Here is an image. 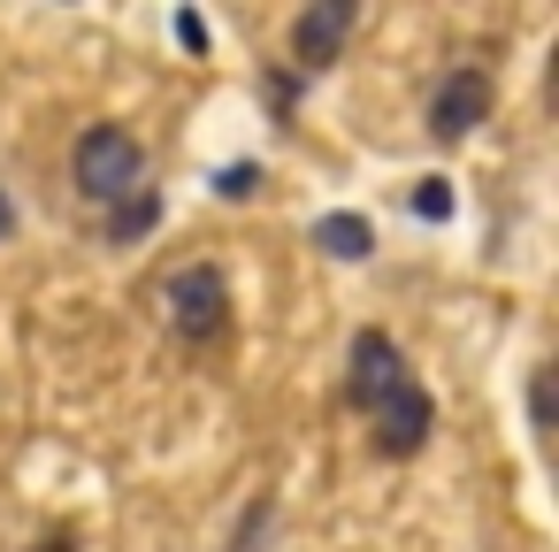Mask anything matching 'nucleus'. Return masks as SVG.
<instances>
[{
	"mask_svg": "<svg viewBox=\"0 0 559 552\" xmlns=\"http://www.w3.org/2000/svg\"><path fill=\"white\" fill-rule=\"evenodd\" d=\"M154 215H162V208H154V192H139V200H123V208H116V223H108V238H116V246H131V238H139V231L154 223Z\"/></svg>",
	"mask_w": 559,
	"mask_h": 552,
	"instance_id": "nucleus-7",
	"label": "nucleus"
},
{
	"mask_svg": "<svg viewBox=\"0 0 559 552\" xmlns=\"http://www.w3.org/2000/svg\"><path fill=\"white\" fill-rule=\"evenodd\" d=\"M177 39H185V47L200 55V47H207V24H200V16H177Z\"/></svg>",
	"mask_w": 559,
	"mask_h": 552,
	"instance_id": "nucleus-10",
	"label": "nucleus"
},
{
	"mask_svg": "<svg viewBox=\"0 0 559 552\" xmlns=\"http://www.w3.org/2000/svg\"><path fill=\"white\" fill-rule=\"evenodd\" d=\"M353 24H360V0H314V9L292 24V62H299V70H330V62L345 55Z\"/></svg>",
	"mask_w": 559,
	"mask_h": 552,
	"instance_id": "nucleus-4",
	"label": "nucleus"
},
{
	"mask_svg": "<svg viewBox=\"0 0 559 552\" xmlns=\"http://www.w3.org/2000/svg\"><path fill=\"white\" fill-rule=\"evenodd\" d=\"M345 391H353V407L376 422L368 437H376L383 460H414V453L429 445L437 399L421 391V376L406 368V353H399L383 330H360V338H353V376H345Z\"/></svg>",
	"mask_w": 559,
	"mask_h": 552,
	"instance_id": "nucleus-1",
	"label": "nucleus"
},
{
	"mask_svg": "<svg viewBox=\"0 0 559 552\" xmlns=\"http://www.w3.org/2000/svg\"><path fill=\"white\" fill-rule=\"evenodd\" d=\"M483 116H490V78L483 70L437 78V93H429V139H467Z\"/></svg>",
	"mask_w": 559,
	"mask_h": 552,
	"instance_id": "nucleus-5",
	"label": "nucleus"
},
{
	"mask_svg": "<svg viewBox=\"0 0 559 552\" xmlns=\"http://www.w3.org/2000/svg\"><path fill=\"white\" fill-rule=\"evenodd\" d=\"M314 246L337 254V261H360V254L376 246V231H368L360 215H322V223H314Z\"/></svg>",
	"mask_w": 559,
	"mask_h": 552,
	"instance_id": "nucleus-6",
	"label": "nucleus"
},
{
	"mask_svg": "<svg viewBox=\"0 0 559 552\" xmlns=\"http://www.w3.org/2000/svg\"><path fill=\"white\" fill-rule=\"evenodd\" d=\"M16 231V208H9V192H0V238H9Z\"/></svg>",
	"mask_w": 559,
	"mask_h": 552,
	"instance_id": "nucleus-11",
	"label": "nucleus"
},
{
	"mask_svg": "<svg viewBox=\"0 0 559 552\" xmlns=\"http://www.w3.org/2000/svg\"><path fill=\"white\" fill-rule=\"evenodd\" d=\"M414 208H421V215H437V223H444V215H452V192H444V185H437V177H429V185H421V192H414Z\"/></svg>",
	"mask_w": 559,
	"mask_h": 552,
	"instance_id": "nucleus-8",
	"label": "nucleus"
},
{
	"mask_svg": "<svg viewBox=\"0 0 559 552\" xmlns=\"http://www.w3.org/2000/svg\"><path fill=\"white\" fill-rule=\"evenodd\" d=\"M139 185H146V146L123 124H93L78 139V192L100 200V208H123Z\"/></svg>",
	"mask_w": 559,
	"mask_h": 552,
	"instance_id": "nucleus-2",
	"label": "nucleus"
},
{
	"mask_svg": "<svg viewBox=\"0 0 559 552\" xmlns=\"http://www.w3.org/2000/svg\"><path fill=\"white\" fill-rule=\"evenodd\" d=\"M32 552H78V544H70V537H47V544H32Z\"/></svg>",
	"mask_w": 559,
	"mask_h": 552,
	"instance_id": "nucleus-12",
	"label": "nucleus"
},
{
	"mask_svg": "<svg viewBox=\"0 0 559 552\" xmlns=\"http://www.w3.org/2000/svg\"><path fill=\"white\" fill-rule=\"evenodd\" d=\"M162 300H169V330H177L185 345H215V338H223V322H230V284H223V269H215V261L177 269Z\"/></svg>",
	"mask_w": 559,
	"mask_h": 552,
	"instance_id": "nucleus-3",
	"label": "nucleus"
},
{
	"mask_svg": "<svg viewBox=\"0 0 559 552\" xmlns=\"http://www.w3.org/2000/svg\"><path fill=\"white\" fill-rule=\"evenodd\" d=\"M246 192H261V169H223V200H246Z\"/></svg>",
	"mask_w": 559,
	"mask_h": 552,
	"instance_id": "nucleus-9",
	"label": "nucleus"
}]
</instances>
